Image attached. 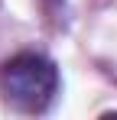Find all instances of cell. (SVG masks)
Masks as SVG:
<instances>
[{
  "instance_id": "cell-1",
  "label": "cell",
  "mask_w": 117,
  "mask_h": 120,
  "mask_svg": "<svg viewBox=\"0 0 117 120\" xmlns=\"http://www.w3.org/2000/svg\"><path fill=\"white\" fill-rule=\"evenodd\" d=\"M0 91L16 110L42 114L58 94V68L39 52H20L0 68Z\"/></svg>"
},
{
  "instance_id": "cell-2",
  "label": "cell",
  "mask_w": 117,
  "mask_h": 120,
  "mask_svg": "<svg viewBox=\"0 0 117 120\" xmlns=\"http://www.w3.org/2000/svg\"><path fill=\"white\" fill-rule=\"evenodd\" d=\"M42 7H46V10H49V13L55 16L58 10H65V0H42Z\"/></svg>"
}]
</instances>
